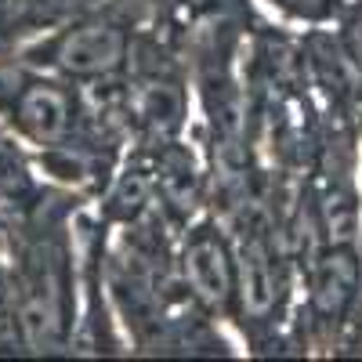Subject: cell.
Segmentation results:
<instances>
[{
    "label": "cell",
    "instance_id": "obj_1",
    "mask_svg": "<svg viewBox=\"0 0 362 362\" xmlns=\"http://www.w3.org/2000/svg\"><path fill=\"white\" fill-rule=\"evenodd\" d=\"M90 203L51 185L15 218L4 257L15 286L25 355H73L80 322V247L76 214Z\"/></svg>",
    "mask_w": 362,
    "mask_h": 362
},
{
    "label": "cell",
    "instance_id": "obj_2",
    "mask_svg": "<svg viewBox=\"0 0 362 362\" xmlns=\"http://www.w3.org/2000/svg\"><path fill=\"white\" fill-rule=\"evenodd\" d=\"M177 276L185 293L196 305L225 322L235 326V305H239V257L232 228L214 206L192 218L177 232Z\"/></svg>",
    "mask_w": 362,
    "mask_h": 362
},
{
    "label": "cell",
    "instance_id": "obj_3",
    "mask_svg": "<svg viewBox=\"0 0 362 362\" xmlns=\"http://www.w3.org/2000/svg\"><path fill=\"white\" fill-rule=\"evenodd\" d=\"M47 189H51V181H44L33 148L0 119V199H4L18 218L22 210L33 206Z\"/></svg>",
    "mask_w": 362,
    "mask_h": 362
},
{
    "label": "cell",
    "instance_id": "obj_4",
    "mask_svg": "<svg viewBox=\"0 0 362 362\" xmlns=\"http://www.w3.org/2000/svg\"><path fill=\"white\" fill-rule=\"evenodd\" d=\"M11 225H15V210L0 199V250H4V243H8V232H11Z\"/></svg>",
    "mask_w": 362,
    "mask_h": 362
},
{
    "label": "cell",
    "instance_id": "obj_5",
    "mask_svg": "<svg viewBox=\"0 0 362 362\" xmlns=\"http://www.w3.org/2000/svg\"><path fill=\"white\" fill-rule=\"evenodd\" d=\"M11 283V276H8V257H4V250H0V290H4Z\"/></svg>",
    "mask_w": 362,
    "mask_h": 362
}]
</instances>
